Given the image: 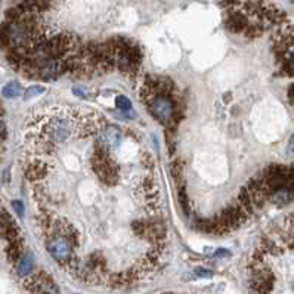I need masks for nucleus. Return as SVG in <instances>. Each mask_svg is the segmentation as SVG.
Returning a JSON list of instances; mask_svg holds the SVG:
<instances>
[{"label":"nucleus","instance_id":"1","mask_svg":"<svg viewBox=\"0 0 294 294\" xmlns=\"http://www.w3.org/2000/svg\"><path fill=\"white\" fill-rule=\"evenodd\" d=\"M92 167L95 174L99 177V180L105 185L111 187L117 182L120 172L119 167L114 164L113 158L109 157V151L106 146L101 145L98 142V145L95 146L93 150V156H92Z\"/></svg>","mask_w":294,"mask_h":294},{"label":"nucleus","instance_id":"2","mask_svg":"<svg viewBox=\"0 0 294 294\" xmlns=\"http://www.w3.org/2000/svg\"><path fill=\"white\" fill-rule=\"evenodd\" d=\"M46 248L52 259L58 265L64 266L65 269L77 262L76 254H74V244H72L67 237L51 235L46 241Z\"/></svg>","mask_w":294,"mask_h":294},{"label":"nucleus","instance_id":"3","mask_svg":"<svg viewBox=\"0 0 294 294\" xmlns=\"http://www.w3.org/2000/svg\"><path fill=\"white\" fill-rule=\"evenodd\" d=\"M148 106L151 114L166 124H172L176 114V104L167 95H153L148 98Z\"/></svg>","mask_w":294,"mask_h":294},{"label":"nucleus","instance_id":"4","mask_svg":"<svg viewBox=\"0 0 294 294\" xmlns=\"http://www.w3.org/2000/svg\"><path fill=\"white\" fill-rule=\"evenodd\" d=\"M274 284H275V278L271 271L262 266H256L250 279V288L253 294H271Z\"/></svg>","mask_w":294,"mask_h":294},{"label":"nucleus","instance_id":"5","mask_svg":"<svg viewBox=\"0 0 294 294\" xmlns=\"http://www.w3.org/2000/svg\"><path fill=\"white\" fill-rule=\"evenodd\" d=\"M99 143L106 148H117L123 139V132L119 126L106 124L99 133Z\"/></svg>","mask_w":294,"mask_h":294},{"label":"nucleus","instance_id":"6","mask_svg":"<svg viewBox=\"0 0 294 294\" xmlns=\"http://www.w3.org/2000/svg\"><path fill=\"white\" fill-rule=\"evenodd\" d=\"M48 173H49V167L42 160H33L25 167V176L33 182L45 179L48 176Z\"/></svg>","mask_w":294,"mask_h":294},{"label":"nucleus","instance_id":"7","mask_svg":"<svg viewBox=\"0 0 294 294\" xmlns=\"http://www.w3.org/2000/svg\"><path fill=\"white\" fill-rule=\"evenodd\" d=\"M15 265H17V274L21 278H28L34 272V266H35L34 265V256L31 253H24Z\"/></svg>","mask_w":294,"mask_h":294},{"label":"nucleus","instance_id":"8","mask_svg":"<svg viewBox=\"0 0 294 294\" xmlns=\"http://www.w3.org/2000/svg\"><path fill=\"white\" fill-rule=\"evenodd\" d=\"M248 25V19L242 12H231L226 18V27L234 33H244Z\"/></svg>","mask_w":294,"mask_h":294},{"label":"nucleus","instance_id":"9","mask_svg":"<svg viewBox=\"0 0 294 294\" xmlns=\"http://www.w3.org/2000/svg\"><path fill=\"white\" fill-rule=\"evenodd\" d=\"M269 200L278 206L288 204L294 200V188H278L274 192H271Z\"/></svg>","mask_w":294,"mask_h":294},{"label":"nucleus","instance_id":"10","mask_svg":"<svg viewBox=\"0 0 294 294\" xmlns=\"http://www.w3.org/2000/svg\"><path fill=\"white\" fill-rule=\"evenodd\" d=\"M116 106H117L119 111H121L124 116H129L132 113V101L123 95H119L116 98Z\"/></svg>","mask_w":294,"mask_h":294},{"label":"nucleus","instance_id":"11","mask_svg":"<svg viewBox=\"0 0 294 294\" xmlns=\"http://www.w3.org/2000/svg\"><path fill=\"white\" fill-rule=\"evenodd\" d=\"M2 93H3L5 98H9V99L17 98V96H19V93H21V86H19V83H17V82H11V83H8V85L3 87Z\"/></svg>","mask_w":294,"mask_h":294},{"label":"nucleus","instance_id":"12","mask_svg":"<svg viewBox=\"0 0 294 294\" xmlns=\"http://www.w3.org/2000/svg\"><path fill=\"white\" fill-rule=\"evenodd\" d=\"M42 93H45V87H42V86H31V87H28V89L25 90L24 98H25V99H30V98H34V96H39V95H42Z\"/></svg>","mask_w":294,"mask_h":294},{"label":"nucleus","instance_id":"13","mask_svg":"<svg viewBox=\"0 0 294 294\" xmlns=\"http://www.w3.org/2000/svg\"><path fill=\"white\" fill-rule=\"evenodd\" d=\"M177 198H179V204H180L182 210H183V211H185V213L188 214V213H190V201H188L187 192L183 191V190H180V191H179V195H177Z\"/></svg>","mask_w":294,"mask_h":294},{"label":"nucleus","instance_id":"14","mask_svg":"<svg viewBox=\"0 0 294 294\" xmlns=\"http://www.w3.org/2000/svg\"><path fill=\"white\" fill-rule=\"evenodd\" d=\"M172 176L176 179V180H179V179H182V164H180V161L179 160H174L173 163H172Z\"/></svg>","mask_w":294,"mask_h":294},{"label":"nucleus","instance_id":"15","mask_svg":"<svg viewBox=\"0 0 294 294\" xmlns=\"http://www.w3.org/2000/svg\"><path fill=\"white\" fill-rule=\"evenodd\" d=\"M12 207H14V210H15V213L18 216H24L25 208H24V204L21 201H12Z\"/></svg>","mask_w":294,"mask_h":294},{"label":"nucleus","instance_id":"16","mask_svg":"<svg viewBox=\"0 0 294 294\" xmlns=\"http://www.w3.org/2000/svg\"><path fill=\"white\" fill-rule=\"evenodd\" d=\"M5 138H6V123L2 114H0V140H5Z\"/></svg>","mask_w":294,"mask_h":294},{"label":"nucleus","instance_id":"17","mask_svg":"<svg viewBox=\"0 0 294 294\" xmlns=\"http://www.w3.org/2000/svg\"><path fill=\"white\" fill-rule=\"evenodd\" d=\"M195 274H197L198 277H203V278H210V277L213 275L208 269H203V268H198V269L195 271Z\"/></svg>","mask_w":294,"mask_h":294},{"label":"nucleus","instance_id":"18","mask_svg":"<svg viewBox=\"0 0 294 294\" xmlns=\"http://www.w3.org/2000/svg\"><path fill=\"white\" fill-rule=\"evenodd\" d=\"M287 154L288 156H294V135L290 138L288 145H287Z\"/></svg>","mask_w":294,"mask_h":294},{"label":"nucleus","instance_id":"19","mask_svg":"<svg viewBox=\"0 0 294 294\" xmlns=\"http://www.w3.org/2000/svg\"><path fill=\"white\" fill-rule=\"evenodd\" d=\"M72 92H74V95H77V96H80V98H87V92L83 89V87H74L72 89Z\"/></svg>","mask_w":294,"mask_h":294},{"label":"nucleus","instance_id":"20","mask_svg":"<svg viewBox=\"0 0 294 294\" xmlns=\"http://www.w3.org/2000/svg\"><path fill=\"white\" fill-rule=\"evenodd\" d=\"M287 62L290 64V67H291V71H293V74H294V49L291 51V53L287 56Z\"/></svg>","mask_w":294,"mask_h":294},{"label":"nucleus","instance_id":"21","mask_svg":"<svg viewBox=\"0 0 294 294\" xmlns=\"http://www.w3.org/2000/svg\"><path fill=\"white\" fill-rule=\"evenodd\" d=\"M288 99H290V102L294 105V85H291L290 89H288Z\"/></svg>","mask_w":294,"mask_h":294},{"label":"nucleus","instance_id":"22","mask_svg":"<svg viewBox=\"0 0 294 294\" xmlns=\"http://www.w3.org/2000/svg\"><path fill=\"white\" fill-rule=\"evenodd\" d=\"M225 254H228V253H226V251H224V250H220V251H217V253H216V256H217V257H219V256H225Z\"/></svg>","mask_w":294,"mask_h":294}]
</instances>
